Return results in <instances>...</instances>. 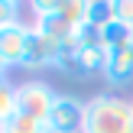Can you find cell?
I'll return each instance as SVG.
<instances>
[{"label":"cell","instance_id":"cell-3","mask_svg":"<svg viewBox=\"0 0 133 133\" xmlns=\"http://www.w3.org/2000/svg\"><path fill=\"white\" fill-rule=\"evenodd\" d=\"M62 42L45 32H39L36 26H26V49H23V62L19 68H55Z\"/></svg>","mask_w":133,"mask_h":133},{"label":"cell","instance_id":"cell-1","mask_svg":"<svg viewBox=\"0 0 133 133\" xmlns=\"http://www.w3.org/2000/svg\"><path fill=\"white\" fill-rule=\"evenodd\" d=\"M81 133H133V107L120 94H94L84 101Z\"/></svg>","mask_w":133,"mask_h":133},{"label":"cell","instance_id":"cell-16","mask_svg":"<svg viewBox=\"0 0 133 133\" xmlns=\"http://www.w3.org/2000/svg\"><path fill=\"white\" fill-rule=\"evenodd\" d=\"M114 19L133 29V0H114Z\"/></svg>","mask_w":133,"mask_h":133},{"label":"cell","instance_id":"cell-17","mask_svg":"<svg viewBox=\"0 0 133 133\" xmlns=\"http://www.w3.org/2000/svg\"><path fill=\"white\" fill-rule=\"evenodd\" d=\"M32 13H36V16H49V13H58V0H32Z\"/></svg>","mask_w":133,"mask_h":133},{"label":"cell","instance_id":"cell-15","mask_svg":"<svg viewBox=\"0 0 133 133\" xmlns=\"http://www.w3.org/2000/svg\"><path fill=\"white\" fill-rule=\"evenodd\" d=\"M19 23V3L16 0H0V29Z\"/></svg>","mask_w":133,"mask_h":133},{"label":"cell","instance_id":"cell-19","mask_svg":"<svg viewBox=\"0 0 133 133\" xmlns=\"http://www.w3.org/2000/svg\"><path fill=\"white\" fill-rule=\"evenodd\" d=\"M130 107H133V101H130Z\"/></svg>","mask_w":133,"mask_h":133},{"label":"cell","instance_id":"cell-4","mask_svg":"<svg viewBox=\"0 0 133 133\" xmlns=\"http://www.w3.org/2000/svg\"><path fill=\"white\" fill-rule=\"evenodd\" d=\"M81 127H84V101H78L71 94H58L49 110L45 130L49 133H81Z\"/></svg>","mask_w":133,"mask_h":133},{"label":"cell","instance_id":"cell-20","mask_svg":"<svg viewBox=\"0 0 133 133\" xmlns=\"http://www.w3.org/2000/svg\"><path fill=\"white\" fill-rule=\"evenodd\" d=\"M45 133H49V130H45Z\"/></svg>","mask_w":133,"mask_h":133},{"label":"cell","instance_id":"cell-12","mask_svg":"<svg viewBox=\"0 0 133 133\" xmlns=\"http://www.w3.org/2000/svg\"><path fill=\"white\" fill-rule=\"evenodd\" d=\"M0 133H45V123H39V120H32V117H26V114L16 110V114L0 127Z\"/></svg>","mask_w":133,"mask_h":133},{"label":"cell","instance_id":"cell-5","mask_svg":"<svg viewBox=\"0 0 133 133\" xmlns=\"http://www.w3.org/2000/svg\"><path fill=\"white\" fill-rule=\"evenodd\" d=\"M104 78L114 88H127L133 81V39L117 49H107V65H104Z\"/></svg>","mask_w":133,"mask_h":133},{"label":"cell","instance_id":"cell-2","mask_svg":"<svg viewBox=\"0 0 133 133\" xmlns=\"http://www.w3.org/2000/svg\"><path fill=\"white\" fill-rule=\"evenodd\" d=\"M55 97L58 94L45 81H39V78H29V81L16 84V110L26 114V117H32V120H39V123L49 120V110L55 104Z\"/></svg>","mask_w":133,"mask_h":133},{"label":"cell","instance_id":"cell-9","mask_svg":"<svg viewBox=\"0 0 133 133\" xmlns=\"http://www.w3.org/2000/svg\"><path fill=\"white\" fill-rule=\"evenodd\" d=\"M104 65H107V49H104V45H94V49H78V71H81V75L104 71Z\"/></svg>","mask_w":133,"mask_h":133},{"label":"cell","instance_id":"cell-8","mask_svg":"<svg viewBox=\"0 0 133 133\" xmlns=\"http://www.w3.org/2000/svg\"><path fill=\"white\" fill-rule=\"evenodd\" d=\"M114 19V0H84V23L88 26H107Z\"/></svg>","mask_w":133,"mask_h":133},{"label":"cell","instance_id":"cell-10","mask_svg":"<svg viewBox=\"0 0 133 133\" xmlns=\"http://www.w3.org/2000/svg\"><path fill=\"white\" fill-rule=\"evenodd\" d=\"M130 39H133V29L123 26V23H117V19H110L107 26H101V42H104V49H117V45L130 42Z\"/></svg>","mask_w":133,"mask_h":133},{"label":"cell","instance_id":"cell-6","mask_svg":"<svg viewBox=\"0 0 133 133\" xmlns=\"http://www.w3.org/2000/svg\"><path fill=\"white\" fill-rule=\"evenodd\" d=\"M23 49H26V26H3L0 29V62L6 68H16L23 62Z\"/></svg>","mask_w":133,"mask_h":133},{"label":"cell","instance_id":"cell-7","mask_svg":"<svg viewBox=\"0 0 133 133\" xmlns=\"http://www.w3.org/2000/svg\"><path fill=\"white\" fill-rule=\"evenodd\" d=\"M32 26H36L39 32H45V36L58 39V42H68V39H71V29H75V26H68L62 16H58V13H49V16H36V23H32Z\"/></svg>","mask_w":133,"mask_h":133},{"label":"cell","instance_id":"cell-11","mask_svg":"<svg viewBox=\"0 0 133 133\" xmlns=\"http://www.w3.org/2000/svg\"><path fill=\"white\" fill-rule=\"evenodd\" d=\"M16 114V84L10 78H0V127Z\"/></svg>","mask_w":133,"mask_h":133},{"label":"cell","instance_id":"cell-13","mask_svg":"<svg viewBox=\"0 0 133 133\" xmlns=\"http://www.w3.org/2000/svg\"><path fill=\"white\" fill-rule=\"evenodd\" d=\"M58 16L68 26H81L84 23V0H58Z\"/></svg>","mask_w":133,"mask_h":133},{"label":"cell","instance_id":"cell-18","mask_svg":"<svg viewBox=\"0 0 133 133\" xmlns=\"http://www.w3.org/2000/svg\"><path fill=\"white\" fill-rule=\"evenodd\" d=\"M6 71H10V68H6V65L0 62V78H6Z\"/></svg>","mask_w":133,"mask_h":133},{"label":"cell","instance_id":"cell-14","mask_svg":"<svg viewBox=\"0 0 133 133\" xmlns=\"http://www.w3.org/2000/svg\"><path fill=\"white\" fill-rule=\"evenodd\" d=\"M55 68L58 71H71V75H81V71H78V45L75 42H62V52H58Z\"/></svg>","mask_w":133,"mask_h":133}]
</instances>
